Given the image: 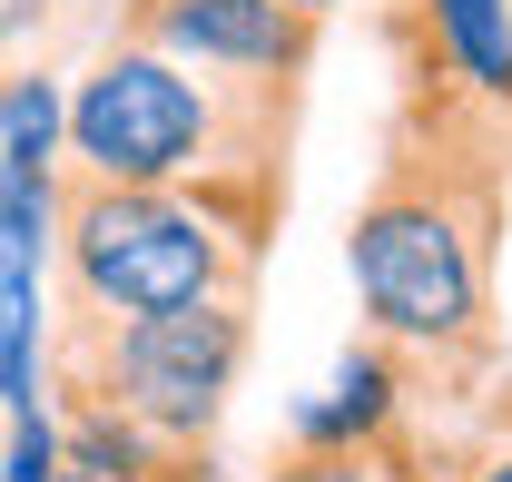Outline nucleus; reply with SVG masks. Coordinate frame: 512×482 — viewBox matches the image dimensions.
Returning <instances> with one entry per match:
<instances>
[{"instance_id": "f257e3e1", "label": "nucleus", "mask_w": 512, "mask_h": 482, "mask_svg": "<svg viewBox=\"0 0 512 482\" xmlns=\"http://www.w3.org/2000/svg\"><path fill=\"white\" fill-rule=\"evenodd\" d=\"M512 207V128L434 60H404V109L384 168L345 227L355 315L434 384H473L493 364V276Z\"/></svg>"}, {"instance_id": "f03ea898", "label": "nucleus", "mask_w": 512, "mask_h": 482, "mask_svg": "<svg viewBox=\"0 0 512 482\" xmlns=\"http://www.w3.org/2000/svg\"><path fill=\"white\" fill-rule=\"evenodd\" d=\"M276 227H286V168H227L188 187H109L60 168L50 315L128 325V315H178L207 296H256Z\"/></svg>"}, {"instance_id": "7ed1b4c3", "label": "nucleus", "mask_w": 512, "mask_h": 482, "mask_svg": "<svg viewBox=\"0 0 512 482\" xmlns=\"http://www.w3.org/2000/svg\"><path fill=\"white\" fill-rule=\"evenodd\" d=\"M306 79H207L148 40L109 30L69 79V168L109 187H188L227 168H286Z\"/></svg>"}, {"instance_id": "20e7f679", "label": "nucleus", "mask_w": 512, "mask_h": 482, "mask_svg": "<svg viewBox=\"0 0 512 482\" xmlns=\"http://www.w3.org/2000/svg\"><path fill=\"white\" fill-rule=\"evenodd\" d=\"M247 345H256V296H207L178 315H128V325L50 315V394H99L178 443H217Z\"/></svg>"}, {"instance_id": "39448f33", "label": "nucleus", "mask_w": 512, "mask_h": 482, "mask_svg": "<svg viewBox=\"0 0 512 482\" xmlns=\"http://www.w3.org/2000/svg\"><path fill=\"white\" fill-rule=\"evenodd\" d=\"M119 30L207 79H306L325 20L286 0H119Z\"/></svg>"}, {"instance_id": "423d86ee", "label": "nucleus", "mask_w": 512, "mask_h": 482, "mask_svg": "<svg viewBox=\"0 0 512 482\" xmlns=\"http://www.w3.org/2000/svg\"><path fill=\"white\" fill-rule=\"evenodd\" d=\"M394 40H404V60H434L473 99L512 109V0H404Z\"/></svg>"}, {"instance_id": "0eeeda50", "label": "nucleus", "mask_w": 512, "mask_h": 482, "mask_svg": "<svg viewBox=\"0 0 512 482\" xmlns=\"http://www.w3.org/2000/svg\"><path fill=\"white\" fill-rule=\"evenodd\" d=\"M404 423H414V364L384 335H355L345 364H335V384L316 404H296L286 443H375V433H404Z\"/></svg>"}, {"instance_id": "6e6552de", "label": "nucleus", "mask_w": 512, "mask_h": 482, "mask_svg": "<svg viewBox=\"0 0 512 482\" xmlns=\"http://www.w3.org/2000/svg\"><path fill=\"white\" fill-rule=\"evenodd\" d=\"M266 482H434V443L414 423L375 433V443H286Z\"/></svg>"}, {"instance_id": "1a4fd4ad", "label": "nucleus", "mask_w": 512, "mask_h": 482, "mask_svg": "<svg viewBox=\"0 0 512 482\" xmlns=\"http://www.w3.org/2000/svg\"><path fill=\"white\" fill-rule=\"evenodd\" d=\"M0 168H69V89L40 60L0 69Z\"/></svg>"}, {"instance_id": "9d476101", "label": "nucleus", "mask_w": 512, "mask_h": 482, "mask_svg": "<svg viewBox=\"0 0 512 482\" xmlns=\"http://www.w3.org/2000/svg\"><path fill=\"white\" fill-rule=\"evenodd\" d=\"M50 404V305L30 276H0V414H40Z\"/></svg>"}, {"instance_id": "9b49d317", "label": "nucleus", "mask_w": 512, "mask_h": 482, "mask_svg": "<svg viewBox=\"0 0 512 482\" xmlns=\"http://www.w3.org/2000/svg\"><path fill=\"white\" fill-rule=\"evenodd\" d=\"M60 266V168H0V276Z\"/></svg>"}, {"instance_id": "f8f14e48", "label": "nucleus", "mask_w": 512, "mask_h": 482, "mask_svg": "<svg viewBox=\"0 0 512 482\" xmlns=\"http://www.w3.org/2000/svg\"><path fill=\"white\" fill-rule=\"evenodd\" d=\"M60 414L40 404V414H20L10 423V453H0V482H60Z\"/></svg>"}, {"instance_id": "ddd939ff", "label": "nucleus", "mask_w": 512, "mask_h": 482, "mask_svg": "<svg viewBox=\"0 0 512 482\" xmlns=\"http://www.w3.org/2000/svg\"><path fill=\"white\" fill-rule=\"evenodd\" d=\"M434 482H512V433L473 443V453H434Z\"/></svg>"}, {"instance_id": "4468645a", "label": "nucleus", "mask_w": 512, "mask_h": 482, "mask_svg": "<svg viewBox=\"0 0 512 482\" xmlns=\"http://www.w3.org/2000/svg\"><path fill=\"white\" fill-rule=\"evenodd\" d=\"M60 482H138V473H99V463H60Z\"/></svg>"}, {"instance_id": "2eb2a0df", "label": "nucleus", "mask_w": 512, "mask_h": 482, "mask_svg": "<svg viewBox=\"0 0 512 482\" xmlns=\"http://www.w3.org/2000/svg\"><path fill=\"white\" fill-rule=\"evenodd\" d=\"M286 10H306V20H335V10H345V0H286Z\"/></svg>"}, {"instance_id": "dca6fc26", "label": "nucleus", "mask_w": 512, "mask_h": 482, "mask_svg": "<svg viewBox=\"0 0 512 482\" xmlns=\"http://www.w3.org/2000/svg\"><path fill=\"white\" fill-rule=\"evenodd\" d=\"M493 433H512V394H503V404H493Z\"/></svg>"}, {"instance_id": "f3484780", "label": "nucleus", "mask_w": 512, "mask_h": 482, "mask_svg": "<svg viewBox=\"0 0 512 482\" xmlns=\"http://www.w3.org/2000/svg\"><path fill=\"white\" fill-rule=\"evenodd\" d=\"M503 128H512V109H503Z\"/></svg>"}]
</instances>
